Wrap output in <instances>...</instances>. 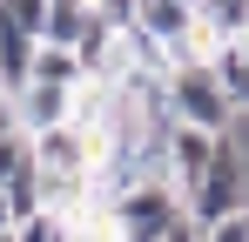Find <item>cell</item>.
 <instances>
[{
    "label": "cell",
    "instance_id": "1",
    "mask_svg": "<svg viewBox=\"0 0 249 242\" xmlns=\"http://www.w3.org/2000/svg\"><path fill=\"white\" fill-rule=\"evenodd\" d=\"M236 208H249V155L236 135H222V148L215 161L202 168V182L182 195V215L196 222V229H215V222H229Z\"/></svg>",
    "mask_w": 249,
    "mask_h": 242
},
{
    "label": "cell",
    "instance_id": "2",
    "mask_svg": "<svg viewBox=\"0 0 249 242\" xmlns=\"http://www.w3.org/2000/svg\"><path fill=\"white\" fill-rule=\"evenodd\" d=\"M168 121H189V128H209V135L236 128V108H229V94H222V81H215L209 61L168 68Z\"/></svg>",
    "mask_w": 249,
    "mask_h": 242
},
{
    "label": "cell",
    "instance_id": "3",
    "mask_svg": "<svg viewBox=\"0 0 249 242\" xmlns=\"http://www.w3.org/2000/svg\"><path fill=\"white\" fill-rule=\"evenodd\" d=\"M108 222H115V236L128 242H162L175 222H182V189L175 182H135L122 189V202L108 208Z\"/></svg>",
    "mask_w": 249,
    "mask_h": 242
},
{
    "label": "cell",
    "instance_id": "4",
    "mask_svg": "<svg viewBox=\"0 0 249 242\" xmlns=\"http://www.w3.org/2000/svg\"><path fill=\"white\" fill-rule=\"evenodd\" d=\"M94 161H101V141L88 128H74V121L34 135V168L41 175H94Z\"/></svg>",
    "mask_w": 249,
    "mask_h": 242
},
{
    "label": "cell",
    "instance_id": "5",
    "mask_svg": "<svg viewBox=\"0 0 249 242\" xmlns=\"http://www.w3.org/2000/svg\"><path fill=\"white\" fill-rule=\"evenodd\" d=\"M162 148H168V182H175V189L189 195V189L202 182V168L215 161V148H222V135H209V128H189V121H168Z\"/></svg>",
    "mask_w": 249,
    "mask_h": 242
},
{
    "label": "cell",
    "instance_id": "6",
    "mask_svg": "<svg viewBox=\"0 0 249 242\" xmlns=\"http://www.w3.org/2000/svg\"><path fill=\"white\" fill-rule=\"evenodd\" d=\"M14 115H20V135L34 141V135H47V128L74 121V87H47V81H27V87L14 94Z\"/></svg>",
    "mask_w": 249,
    "mask_h": 242
},
{
    "label": "cell",
    "instance_id": "7",
    "mask_svg": "<svg viewBox=\"0 0 249 242\" xmlns=\"http://www.w3.org/2000/svg\"><path fill=\"white\" fill-rule=\"evenodd\" d=\"M209 68H215V81H222V94H229L236 121H249V34L229 40V47H215V54H209Z\"/></svg>",
    "mask_w": 249,
    "mask_h": 242
},
{
    "label": "cell",
    "instance_id": "8",
    "mask_svg": "<svg viewBox=\"0 0 249 242\" xmlns=\"http://www.w3.org/2000/svg\"><path fill=\"white\" fill-rule=\"evenodd\" d=\"M34 47H41L34 34H20L14 20H0V94H20L34 81Z\"/></svg>",
    "mask_w": 249,
    "mask_h": 242
},
{
    "label": "cell",
    "instance_id": "9",
    "mask_svg": "<svg viewBox=\"0 0 249 242\" xmlns=\"http://www.w3.org/2000/svg\"><path fill=\"white\" fill-rule=\"evenodd\" d=\"M88 20H94V7H88V0H47V27H41V40H54V47H74Z\"/></svg>",
    "mask_w": 249,
    "mask_h": 242
},
{
    "label": "cell",
    "instance_id": "10",
    "mask_svg": "<svg viewBox=\"0 0 249 242\" xmlns=\"http://www.w3.org/2000/svg\"><path fill=\"white\" fill-rule=\"evenodd\" d=\"M34 81H47V87H81V61H74V47H54V40H41L34 47Z\"/></svg>",
    "mask_w": 249,
    "mask_h": 242
},
{
    "label": "cell",
    "instance_id": "11",
    "mask_svg": "<svg viewBox=\"0 0 249 242\" xmlns=\"http://www.w3.org/2000/svg\"><path fill=\"white\" fill-rule=\"evenodd\" d=\"M14 242H74V222L54 208H34L27 222H14Z\"/></svg>",
    "mask_w": 249,
    "mask_h": 242
},
{
    "label": "cell",
    "instance_id": "12",
    "mask_svg": "<svg viewBox=\"0 0 249 242\" xmlns=\"http://www.w3.org/2000/svg\"><path fill=\"white\" fill-rule=\"evenodd\" d=\"M20 168H34V141H27V135H0V189H7Z\"/></svg>",
    "mask_w": 249,
    "mask_h": 242
},
{
    "label": "cell",
    "instance_id": "13",
    "mask_svg": "<svg viewBox=\"0 0 249 242\" xmlns=\"http://www.w3.org/2000/svg\"><path fill=\"white\" fill-rule=\"evenodd\" d=\"M202 242H249V208H236L229 222H215V229H202Z\"/></svg>",
    "mask_w": 249,
    "mask_h": 242
},
{
    "label": "cell",
    "instance_id": "14",
    "mask_svg": "<svg viewBox=\"0 0 249 242\" xmlns=\"http://www.w3.org/2000/svg\"><path fill=\"white\" fill-rule=\"evenodd\" d=\"M0 236H14V208H7V189H0Z\"/></svg>",
    "mask_w": 249,
    "mask_h": 242
},
{
    "label": "cell",
    "instance_id": "15",
    "mask_svg": "<svg viewBox=\"0 0 249 242\" xmlns=\"http://www.w3.org/2000/svg\"><path fill=\"white\" fill-rule=\"evenodd\" d=\"M0 242H14V236H0Z\"/></svg>",
    "mask_w": 249,
    "mask_h": 242
}]
</instances>
